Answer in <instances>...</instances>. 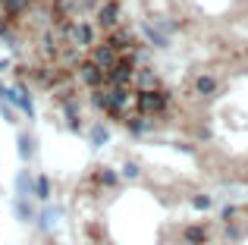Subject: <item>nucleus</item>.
I'll return each instance as SVG.
<instances>
[{
	"mask_svg": "<svg viewBox=\"0 0 248 245\" xmlns=\"http://www.w3.org/2000/svg\"><path fill=\"white\" fill-rule=\"evenodd\" d=\"M116 19H120V3H116V0H107V3L97 10V22H101L104 29H113Z\"/></svg>",
	"mask_w": 248,
	"mask_h": 245,
	"instance_id": "1",
	"label": "nucleus"
},
{
	"mask_svg": "<svg viewBox=\"0 0 248 245\" xmlns=\"http://www.w3.org/2000/svg\"><path fill=\"white\" fill-rule=\"evenodd\" d=\"M220 88V82L214 79V76H198L195 79V94H201V98H214Z\"/></svg>",
	"mask_w": 248,
	"mask_h": 245,
	"instance_id": "2",
	"label": "nucleus"
},
{
	"mask_svg": "<svg viewBox=\"0 0 248 245\" xmlns=\"http://www.w3.org/2000/svg\"><path fill=\"white\" fill-rule=\"evenodd\" d=\"M186 239L192 242V245H201V242H207V233H204V227H192V230H186Z\"/></svg>",
	"mask_w": 248,
	"mask_h": 245,
	"instance_id": "3",
	"label": "nucleus"
},
{
	"mask_svg": "<svg viewBox=\"0 0 248 245\" xmlns=\"http://www.w3.org/2000/svg\"><path fill=\"white\" fill-rule=\"evenodd\" d=\"M236 217V208H223V220H232Z\"/></svg>",
	"mask_w": 248,
	"mask_h": 245,
	"instance_id": "4",
	"label": "nucleus"
}]
</instances>
